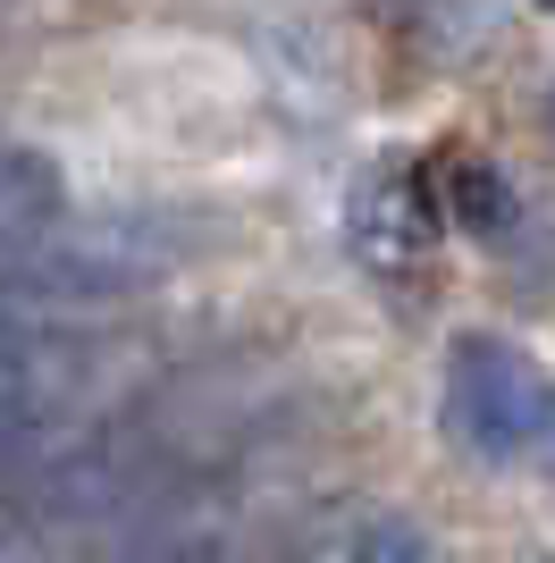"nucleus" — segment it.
I'll return each instance as SVG.
<instances>
[{
  "mask_svg": "<svg viewBox=\"0 0 555 563\" xmlns=\"http://www.w3.org/2000/svg\"><path fill=\"white\" fill-rule=\"evenodd\" d=\"M185 253V228L161 211H68L51 235H34L25 253L0 261V295L43 311H76V303H118L161 286Z\"/></svg>",
  "mask_w": 555,
  "mask_h": 563,
  "instance_id": "nucleus-1",
  "label": "nucleus"
},
{
  "mask_svg": "<svg viewBox=\"0 0 555 563\" xmlns=\"http://www.w3.org/2000/svg\"><path fill=\"white\" fill-rule=\"evenodd\" d=\"M85 387H92V353L76 336L0 320V479H18L59 438H76Z\"/></svg>",
  "mask_w": 555,
  "mask_h": 563,
  "instance_id": "nucleus-2",
  "label": "nucleus"
},
{
  "mask_svg": "<svg viewBox=\"0 0 555 563\" xmlns=\"http://www.w3.org/2000/svg\"><path fill=\"white\" fill-rule=\"evenodd\" d=\"M446 421L471 454L488 463H513V454H531L555 421V387L522 362L513 345L497 336H463L455 362H446Z\"/></svg>",
  "mask_w": 555,
  "mask_h": 563,
  "instance_id": "nucleus-3",
  "label": "nucleus"
},
{
  "mask_svg": "<svg viewBox=\"0 0 555 563\" xmlns=\"http://www.w3.org/2000/svg\"><path fill=\"white\" fill-rule=\"evenodd\" d=\"M68 211H76V202H68V177H59L34 143L0 135V261L25 253L34 235H51Z\"/></svg>",
  "mask_w": 555,
  "mask_h": 563,
  "instance_id": "nucleus-4",
  "label": "nucleus"
},
{
  "mask_svg": "<svg viewBox=\"0 0 555 563\" xmlns=\"http://www.w3.org/2000/svg\"><path fill=\"white\" fill-rule=\"evenodd\" d=\"M547 118H555V93H547Z\"/></svg>",
  "mask_w": 555,
  "mask_h": 563,
  "instance_id": "nucleus-5",
  "label": "nucleus"
},
{
  "mask_svg": "<svg viewBox=\"0 0 555 563\" xmlns=\"http://www.w3.org/2000/svg\"><path fill=\"white\" fill-rule=\"evenodd\" d=\"M547 438H555V421H547Z\"/></svg>",
  "mask_w": 555,
  "mask_h": 563,
  "instance_id": "nucleus-6",
  "label": "nucleus"
}]
</instances>
